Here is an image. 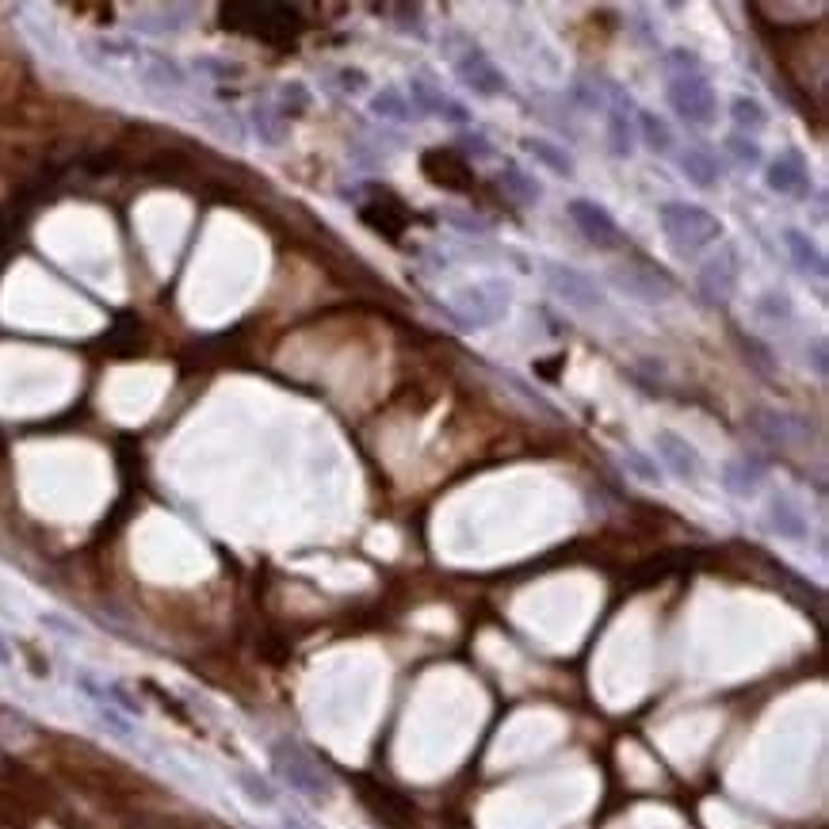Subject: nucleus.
<instances>
[{
    "label": "nucleus",
    "instance_id": "f257e3e1",
    "mask_svg": "<svg viewBox=\"0 0 829 829\" xmlns=\"http://www.w3.org/2000/svg\"><path fill=\"white\" fill-rule=\"evenodd\" d=\"M658 226H661V234H665V241H669V249L681 256V260L700 256L703 249L719 245L726 234L719 214H711L707 207H700V203H681V199L661 203Z\"/></svg>",
    "mask_w": 829,
    "mask_h": 829
},
{
    "label": "nucleus",
    "instance_id": "f03ea898",
    "mask_svg": "<svg viewBox=\"0 0 829 829\" xmlns=\"http://www.w3.org/2000/svg\"><path fill=\"white\" fill-rule=\"evenodd\" d=\"M512 310V291L505 279H478L459 287L451 298V314L463 329H489Z\"/></svg>",
    "mask_w": 829,
    "mask_h": 829
},
{
    "label": "nucleus",
    "instance_id": "7ed1b4c3",
    "mask_svg": "<svg viewBox=\"0 0 829 829\" xmlns=\"http://www.w3.org/2000/svg\"><path fill=\"white\" fill-rule=\"evenodd\" d=\"M272 765H276L279 780L291 787V791H298V795H306L310 803H329V799H333L329 776H325V772H321L295 742L272 745Z\"/></svg>",
    "mask_w": 829,
    "mask_h": 829
},
{
    "label": "nucleus",
    "instance_id": "20e7f679",
    "mask_svg": "<svg viewBox=\"0 0 829 829\" xmlns=\"http://www.w3.org/2000/svg\"><path fill=\"white\" fill-rule=\"evenodd\" d=\"M665 100L669 107L681 115L688 127H711L719 119V96L711 81L703 73H684V77H673L669 88H665Z\"/></svg>",
    "mask_w": 829,
    "mask_h": 829
},
{
    "label": "nucleus",
    "instance_id": "39448f33",
    "mask_svg": "<svg viewBox=\"0 0 829 829\" xmlns=\"http://www.w3.org/2000/svg\"><path fill=\"white\" fill-rule=\"evenodd\" d=\"M543 279H547V287H551L554 295L562 298L570 310L596 314V310L608 306L604 287H600L589 272H577V268H570V264H554V260H547V264H543Z\"/></svg>",
    "mask_w": 829,
    "mask_h": 829
},
{
    "label": "nucleus",
    "instance_id": "423d86ee",
    "mask_svg": "<svg viewBox=\"0 0 829 829\" xmlns=\"http://www.w3.org/2000/svg\"><path fill=\"white\" fill-rule=\"evenodd\" d=\"M451 65H455V77L463 81V88H470V92L482 96V100H497V96L509 92L505 73L489 62V54L478 43H470L467 54H455V62Z\"/></svg>",
    "mask_w": 829,
    "mask_h": 829
},
{
    "label": "nucleus",
    "instance_id": "0eeeda50",
    "mask_svg": "<svg viewBox=\"0 0 829 829\" xmlns=\"http://www.w3.org/2000/svg\"><path fill=\"white\" fill-rule=\"evenodd\" d=\"M566 214H570V222L577 226V234L585 237L593 249H604V253H612V249H619V245H623L619 222L608 211H604L600 203H593V199H570V203H566Z\"/></svg>",
    "mask_w": 829,
    "mask_h": 829
},
{
    "label": "nucleus",
    "instance_id": "6e6552de",
    "mask_svg": "<svg viewBox=\"0 0 829 829\" xmlns=\"http://www.w3.org/2000/svg\"><path fill=\"white\" fill-rule=\"evenodd\" d=\"M738 279H742V249L738 245H719V253H711L700 264V291L715 302H726V298L738 291Z\"/></svg>",
    "mask_w": 829,
    "mask_h": 829
},
{
    "label": "nucleus",
    "instance_id": "1a4fd4ad",
    "mask_svg": "<svg viewBox=\"0 0 829 829\" xmlns=\"http://www.w3.org/2000/svg\"><path fill=\"white\" fill-rule=\"evenodd\" d=\"M765 184H768V192H776V195H787V199H810V165H807V157L799 153V149H784L780 157H772L768 161V169H765Z\"/></svg>",
    "mask_w": 829,
    "mask_h": 829
},
{
    "label": "nucleus",
    "instance_id": "9d476101",
    "mask_svg": "<svg viewBox=\"0 0 829 829\" xmlns=\"http://www.w3.org/2000/svg\"><path fill=\"white\" fill-rule=\"evenodd\" d=\"M608 279L616 283V291H623V295L635 298V302H646V306L669 302V295H673V279L665 276V272H654V268H642V264L616 268Z\"/></svg>",
    "mask_w": 829,
    "mask_h": 829
},
{
    "label": "nucleus",
    "instance_id": "9b49d317",
    "mask_svg": "<svg viewBox=\"0 0 829 829\" xmlns=\"http://www.w3.org/2000/svg\"><path fill=\"white\" fill-rule=\"evenodd\" d=\"M654 447H658V459L665 463V470H669L673 478H681V482H700L703 459H700V451L692 447L688 436L673 432V428H658Z\"/></svg>",
    "mask_w": 829,
    "mask_h": 829
},
{
    "label": "nucleus",
    "instance_id": "f8f14e48",
    "mask_svg": "<svg viewBox=\"0 0 829 829\" xmlns=\"http://www.w3.org/2000/svg\"><path fill=\"white\" fill-rule=\"evenodd\" d=\"M421 169L432 184H440L444 192H470V161L459 149H428Z\"/></svg>",
    "mask_w": 829,
    "mask_h": 829
},
{
    "label": "nucleus",
    "instance_id": "ddd939ff",
    "mask_svg": "<svg viewBox=\"0 0 829 829\" xmlns=\"http://www.w3.org/2000/svg\"><path fill=\"white\" fill-rule=\"evenodd\" d=\"M749 428H753L765 444H776V447H791L810 436V425H803V421L791 417V413H776V409H753Z\"/></svg>",
    "mask_w": 829,
    "mask_h": 829
},
{
    "label": "nucleus",
    "instance_id": "4468645a",
    "mask_svg": "<svg viewBox=\"0 0 829 829\" xmlns=\"http://www.w3.org/2000/svg\"><path fill=\"white\" fill-rule=\"evenodd\" d=\"M409 96H413V111H425V115H432V119H444V123H451V127H467L470 123V111L459 100H451V96H444L440 88L425 85V81H409Z\"/></svg>",
    "mask_w": 829,
    "mask_h": 829
},
{
    "label": "nucleus",
    "instance_id": "2eb2a0df",
    "mask_svg": "<svg viewBox=\"0 0 829 829\" xmlns=\"http://www.w3.org/2000/svg\"><path fill=\"white\" fill-rule=\"evenodd\" d=\"M723 489L730 493V497H738V501H753L757 493H761V486H765V463H757V459H749V455H738V459H730V463H723Z\"/></svg>",
    "mask_w": 829,
    "mask_h": 829
},
{
    "label": "nucleus",
    "instance_id": "dca6fc26",
    "mask_svg": "<svg viewBox=\"0 0 829 829\" xmlns=\"http://www.w3.org/2000/svg\"><path fill=\"white\" fill-rule=\"evenodd\" d=\"M780 241H784L787 256H791V264L803 272V276H818L826 279V253L814 245V237L803 234V230H795V226H787L784 234H780Z\"/></svg>",
    "mask_w": 829,
    "mask_h": 829
},
{
    "label": "nucleus",
    "instance_id": "f3484780",
    "mask_svg": "<svg viewBox=\"0 0 829 829\" xmlns=\"http://www.w3.org/2000/svg\"><path fill=\"white\" fill-rule=\"evenodd\" d=\"M768 528L780 535V539H791V543H803L810 535V524L807 516H803V509L791 497H784V493H776L768 501Z\"/></svg>",
    "mask_w": 829,
    "mask_h": 829
},
{
    "label": "nucleus",
    "instance_id": "a211bd4d",
    "mask_svg": "<svg viewBox=\"0 0 829 829\" xmlns=\"http://www.w3.org/2000/svg\"><path fill=\"white\" fill-rule=\"evenodd\" d=\"M677 165H681V176L692 184V188H700V192H711V188H719V180H723V169H719V161H715V153H707V149L700 146H688L677 157Z\"/></svg>",
    "mask_w": 829,
    "mask_h": 829
},
{
    "label": "nucleus",
    "instance_id": "6ab92c4d",
    "mask_svg": "<svg viewBox=\"0 0 829 829\" xmlns=\"http://www.w3.org/2000/svg\"><path fill=\"white\" fill-rule=\"evenodd\" d=\"M638 142L650 149V153H658V157H669L673 153V130H669V123L661 119V115H654V111H638Z\"/></svg>",
    "mask_w": 829,
    "mask_h": 829
},
{
    "label": "nucleus",
    "instance_id": "aec40b11",
    "mask_svg": "<svg viewBox=\"0 0 829 829\" xmlns=\"http://www.w3.org/2000/svg\"><path fill=\"white\" fill-rule=\"evenodd\" d=\"M524 149L532 153V157L539 161V165H543V169L554 172V176H566V180H570V176L577 172V161L570 157V153H566V149L558 146V142H547V138H528V142H524Z\"/></svg>",
    "mask_w": 829,
    "mask_h": 829
},
{
    "label": "nucleus",
    "instance_id": "412c9836",
    "mask_svg": "<svg viewBox=\"0 0 829 829\" xmlns=\"http://www.w3.org/2000/svg\"><path fill=\"white\" fill-rule=\"evenodd\" d=\"M730 119H734V127H738V134H761V130L768 127V111L761 100H753V96H734L730 100Z\"/></svg>",
    "mask_w": 829,
    "mask_h": 829
},
{
    "label": "nucleus",
    "instance_id": "4be33fe9",
    "mask_svg": "<svg viewBox=\"0 0 829 829\" xmlns=\"http://www.w3.org/2000/svg\"><path fill=\"white\" fill-rule=\"evenodd\" d=\"M501 188H505L516 203H524V207H532V203L543 199V184L532 180L520 165H505V169H501Z\"/></svg>",
    "mask_w": 829,
    "mask_h": 829
},
{
    "label": "nucleus",
    "instance_id": "5701e85b",
    "mask_svg": "<svg viewBox=\"0 0 829 829\" xmlns=\"http://www.w3.org/2000/svg\"><path fill=\"white\" fill-rule=\"evenodd\" d=\"M371 115L390 119V123H413V119H417V111L409 107V100H405L398 88H383V92H375V96H371Z\"/></svg>",
    "mask_w": 829,
    "mask_h": 829
},
{
    "label": "nucleus",
    "instance_id": "b1692460",
    "mask_svg": "<svg viewBox=\"0 0 829 829\" xmlns=\"http://www.w3.org/2000/svg\"><path fill=\"white\" fill-rule=\"evenodd\" d=\"M753 310H757V318L772 321V325H787L795 318V302H791L787 291H761L753 298Z\"/></svg>",
    "mask_w": 829,
    "mask_h": 829
},
{
    "label": "nucleus",
    "instance_id": "393cba45",
    "mask_svg": "<svg viewBox=\"0 0 829 829\" xmlns=\"http://www.w3.org/2000/svg\"><path fill=\"white\" fill-rule=\"evenodd\" d=\"M237 787H241V795L253 803V807H264V810H279V791L260 772H237Z\"/></svg>",
    "mask_w": 829,
    "mask_h": 829
},
{
    "label": "nucleus",
    "instance_id": "a878e982",
    "mask_svg": "<svg viewBox=\"0 0 829 829\" xmlns=\"http://www.w3.org/2000/svg\"><path fill=\"white\" fill-rule=\"evenodd\" d=\"M608 138H612V153L616 157H631L635 153V127H631V119H627L623 107H612L608 111Z\"/></svg>",
    "mask_w": 829,
    "mask_h": 829
},
{
    "label": "nucleus",
    "instance_id": "bb28decb",
    "mask_svg": "<svg viewBox=\"0 0 829 829\" xmlns=\"http://www.w3.org/2000/svg\"><path fill=\"white\" fill-rule=\"evenodd\" d=\"M726 153L738 161V165H745V169H757L761 161H765V153H761V146H757V138H749V134H726Z\"/></svg>",
    "mask_w": 829,
    "mask_h": 829
},
{
    "label": "nucleus",
    "instance_id": "cd10ccee",
    "mask_svg": "<svg viewBox=\"0 0 829 829\" xmlns=\"http://www.w3.org/2000/svg\"><path fill=\"white\" fill-rule=\"evenodd\" d=\"M96 719H100V723H104V730H111L115 738H123V742H134V723H130V715L115 711L111 703H96Z\"/></svg>",
    "mask_w": 829,
    "mask_h": 829
},
{
    "label": "nucleus",
    "instance_id": "c85d7f7f",
    "mask_svg": "<svg viewBox=\"0 0 829 829\" xmlns=\"http://www.w3.org/2000/svg\"><path fill=\"white\" fill-rule=\"evenodd\" d=\"M623 463L635 470L638 482H646V486H658V482H661V470L654 467V463H650L642 451H635V447H627V451H623Z\"/></svg>",
    "mask_w": 829,
    "mask_h": 829
},
{
    "label": "nucleus",
    "instance_id": "c756f323",
    "mask_svg": "<svg viewBox=\"0 0 829 829\" xmlns=\"http://www.w3.org/2000/svg\"><path fill=\"white\" fill-rule=\"evenodd\" d=\"M807 367L818 375V379H826L829 375V360H826V337H814V341L807 344Z\"/></svg>",
    "mask_w": 829,
    "mask_h": 829
},
{
    "label": "nucleus",
    "instance_id": "7c9ffc66",
    "mask_svg": "<svg viewBox=\"0 0 829 829\" xmlns=\"http://www.w3.org/2000/svg\"><path fill=\"white\" fill-rule=\"evenodd\" d=\"M665 65L681 69L677 77H684V73H700V58H696V54H688L684 46H677V50H669V54H665Z\"/></svg>",
    "mask_w": 829,
    "mask_h": 829
},
{
    "label": "nucleus",
    "instance_id": "2f4dec72",
    "mask_svg": "<svg viewBox=\"0 0 829 829\" xmlns=\"http://www.w3.org/2000/svg\"><path fill=\"white\" fill-rule=\"evenodd\" d=\"M341 85H344V92H363L367 88V73L363 69H341Z\"/></svg>",
    "mask_w": 829,
    "mask_h": 829
},
{
    "label": "nucleus",
    "instance_id": "473e14b6",
    "mask_svg": "<svg viewBox=\"0 0 829 829\" xmlns=\"http://www.w3.org/2000/svg\"><path fill=\"white\" fill-rule=\"evenodd\" d=\"M467 153H474V157H489V146L482 134H474V138H467Z\"/></svg>",
    "mask_w": 829,
    "mask_h": 829
},
{
    "label": "nucleus",
    "instance_id": "72a5a7b5",
    "mask_svg": "<svg viewBox=\"0 0 829 829\" xmlns=\"http://www.w3.org/2000/svg\"><path fill=\"white\" fill-rule=\"evenodd\" d=\"M12 665V646L4 642V635H0V669H8Z\"/></svg>",
    "mask_w": 829,
    "mask_h": 829
}]
</instances>
